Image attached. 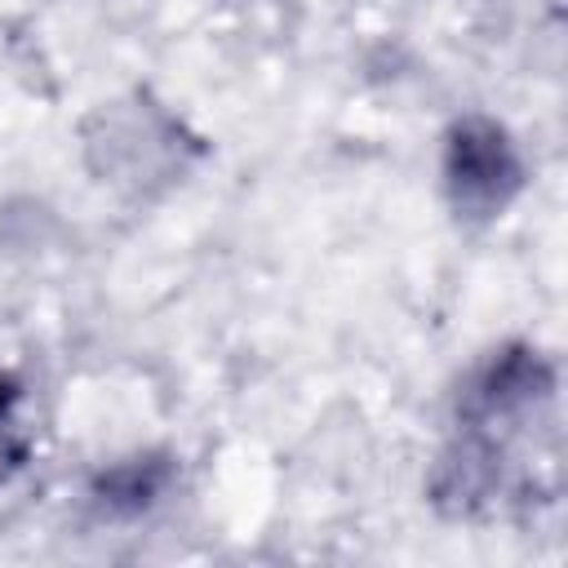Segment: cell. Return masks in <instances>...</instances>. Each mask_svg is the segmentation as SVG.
<instances>
[{"mask_svg": "<svg viewBox=\"0 0 568 568\" xmlns=\"http://www.w3.org/2000/svg\"><path fill=\"white\" fill-rule=\"evenodd\" d=\"M537 430H555V373L537 351L510 346L475 373L457 404V444L430 479L435 501L448 515H484L528 493L550 497L555 484L515 462L519 444L537 439Z\"/></svg>", "mask_w": 568, "mask_h": 568, "instance_id": "obj_1", "label": "cell"}, {"mask_svg": "<svg viewBox=\"0 0 568 568\" xmlns=\"http://www.w3.org/2000/svg\"><path fill=\"white\" fill-rule=\"evenodd\" d=\"M444 178L462 213H475V217L497 213L519 186V160L510 138L479 115L453 124L448 151H444Z\"/></svg>", "mask_w": 568, "mask_h": 568, "instance_id": "obj_2", "label": "cell"}, {"mask_svg": "<svg viewBox=\"0 0 568 568\" xmlns=\"http://www.w3.org/2000/svg\"><path fill=\"white\" fill-rule=\"evenodd\" d=\"M31 453V430L22 417V390L13 377L0 373V484H9L13 470H22Z\"/></svg>", "mask_w": 568, "mask_h": 568, "instance_id": "obj_3", "label": "cell"}]
</instances>
